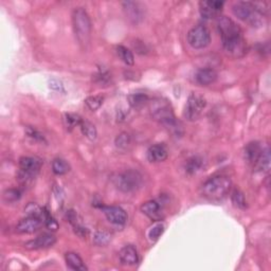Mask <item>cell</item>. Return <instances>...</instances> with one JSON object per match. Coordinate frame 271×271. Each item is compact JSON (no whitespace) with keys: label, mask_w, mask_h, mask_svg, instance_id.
<instances>
[{"label":"cell","mask_w":271,"mask_h":271,"mask_svg":"<svg viewBox=\"0 0 271 271\" xmlns=\"http://www.w3.org/2000/svg\"><path fill=\"white\" fill-rule=\"evenodd\" d=\"M232 181L227 175L218 174L210 177L201 186V194L212 201L222 200L231 191Z\"/></svg>","instance_id":"obj_1"},{"label":"cell","mask_w":271,"mask_h":271,"mask_svg":"<svg viewBox=\"0 0 271 271\" xmlns=\"http://www.w3.org/2000/svg\"><path fill=\"white\" fill-rule=\"evenodd\" d=\"M72 27L79 44L86 48L91 37V20L85 9L76 8L72 12Z\"/></svg>","instance_id":"obj_2"},{"label":"cell","mask_w":271,"mask_h":271,"mask_svg":"<svg viewBox=\"0 0 271 271\" xmlns=\"http://www.w3.org/2000/svg\"><path fill=\"white\" fill-rule=\"evenodd\" d=\"M232 12L234 16L249 23L251 27H262L266 22V16L256 10L253 2L238 1L233 4Z\"/></svg>","instance_id":"obj_3"},{"label":"cell","mask_w":271,"mask_h":271,"mask_svg":"<svg viewBox=\"0 0 271 271\" xmlns=\"http://www.w3.org/2000/svg\"><path fill=\"white\" fill-rule=\"evenodd\" d=\"M150 114L156 120L166 126L167 128L177 130V121L174 116L171 105L163 100H155L150 104Z\"/></svg>","instance_id":"obj_4"},{"label":"cell","mask_w":271,"mask_h":271,"mask_svg":"<svg viewBox=\"0 0 271 271\" xmlns=\"http://www.w3.org/2000/svg\"><path fill=\"white\" fill-rule=\"evenodd\" d=\"M112 181L118 190L124 193H131L141 188L142 175L136 170H126L114 176Z\"/></svg>","instance_id":"obj_5"},{"label":"cell","mask_w":271,"mask_h":271,"mask_svg":"<svg viewBox=\"0 0 271 271\" xmlns=\"http://www.w3.org/2000/svg\"><path fill=\"white\" fill-rule=\"evenodd\" d=\"M207 106V101L202 95L196 92H192L184 107L183 116L188 121H196L201 116L204 108Z\"/></svg>","instance_id":"obj_6"},{"label":"cell","mask_w":271,"mask_h":271,"mask_svg":"<svg viewBox=\"0 0 271 271\" xmlns=\"http://www.w3.org/2000/svg\"><path fill=\"white\" fill-rule=\"evenodd\" d=\"M188 43L194 49H203L211 43L210 30L203 25L192 28L188 33Z\"/></svg>","instance_id":"obj_7"},{"label":"cell","mask_w":271,"mask_h":271,"mask_svg":"<svg viewBox=\"0 0 271 271\" xmlns=\"http://www.w3.org/2000/svg\"><path fill=\"white\" fill-rule=\"evenodd\" d=\"M217 28L222 41L235 38L243 35L242 29L230 17L219 16L217 20Z\"/></svg>","instance_id":"obj_8"},{"label":"cell","mask_w":271,"mask_h":271,"mask_svg":"<svg viewBox=\"0 0 271 271\" xmlns=\"http://www.w3.org/2000/svg\"><path fill=\"white\" fill-rule=\"evenodd\" d=\"M224 1H217V0H204L199 2V12L200 15L204 19H213V18L219 17L222 8H224Z\"/></svg>","instance_id":"obj_9"},{"label":"cell","mask_w":271,"mask_h":271,"mask_svg":"<svg viewBox=\"0 0 271 271\" xmlns=\"http://www.w3.org/2000/svg\"><path fill=\"white\" fill-rule=\"evenodd\" d=\"M124 13L126 15L127 19L135 23H139L143 20L144 15H145V10L140 2H135V1H125L122 3Z\"/></svg>","instance_id":"obj_10"},{"label":"cell","mask_w":271,"mask_h":271,"mask_svg":"<svg viewBox=\"0 0 271 271\" xmlns=\"http://www.w3.org/2000/svg\"><path fill=\"white\" fill-rule=\"evenodd\" d=\"M101 210L103 211L107 220L113 225L122 226L127 221V213L124 209L117 206H101Z\"/></svg>","instance_id":"obj_11"},{"label":"cell","mask_w":271,"mask_h":271,"mask_svg":"<svg viewBox=\"0 0 271 271\" xmlns=\"http://www.w3.org/2000/svg\"><path fill=\"white\" fill-rule=\"evenodd\" d=\"M56 243V237L51 233H44L36 238L29 240L25 244V248L28 250H37V249H46L52 247Z\"/></svg>","instance_id":"obj_12"},{"label":"cell","mask_w":271,"mask_h":271,"mask_svg":"<svg viewBox=\"0 0 271 271\" xmlns=\"http://www.w3.org/2000/svg\"><path fill=\"white\" fill-rule=\"evenodd\" d=\"M41 167V161L33 157H21L19 159V168L22 173L35 177Z\"/></svg>","instance_id":"obj_13"},{"label":"cell","mask_w":271,"mask_h":271,"mask_svg":"<svg viewBox=\"0 0 271 271\" xmlns=\"http://www.w3.org/2000/svg\"><path fill=\"white\" fill-rule=\"evenodd\" d=\"M41 227V219L35 216H28L21 219L16 226V231L18 233H34Z\"/></svg>","instance_id":"obj_14"},{"label":"cell","mask_w":271,"mask_h":271,"mask_svg":"<svg viewBox=\"0 0 271 271\" xmlns=\"http://www.w3.org/2000/svg\"><path fill=\"white\" fill-rule=\"evenodd\" d=\"M119 258H120V262L124 265H128V266H134V265H136L138 262H139L138 251L136 249V247L132 245L124 246L119 252Z\"/></svg>","instance_id":"obj_15"},{"label":"cell","mask_w":271,"mask_h":271,"mask_svg":"<svg viewBox=\"0 0 271 271\" xmlns=\"http://www.w3.org/2000/svg\"><path fill=\"white\" fill-rule=\"evenodd\" d=\"M217 80V72L212 68L199 69L195 74V81L201 86H209Z\"/></svg>","instance_id":"obj_16"},{"label":"cell","mask_w":271,"mask_h":271,"mask_svg":"<svg viewBox=\"0 0 271 271\" xmlns=\"http://www.w3.org/2000/svg\"><path fill=\"white\" fill-rule=\"evenodd\" d=\"M167 149L163 144H155L147 149L146 157L149 162L157 163L164 161L167 158Z\"/></svg>","instance_id":"obj_17"},{"label":"cell","mask_w":271,"mask_h":271,"mask_svg":"<svg viewBox=\"0 0 271 271\" xmlns=\"http://www.w3.org/2000/svg\"><path fill=\"white\" fill-rule=\"evenodd\" d=\"M263 148L261 147L260 143L258 142H250L246 145L245 150H244V156L245 160L248 162L249 164L253 165L256 163L257 159L260 158V156L262 154Z\"/></svg>","instance_id":"obj_18"},{"label":"cell","mask_w":271,"mask_h":271,"mask_svg":"<svg viewBox=\"0 0 271 271\" xmlns=\"http://www.w3.org/2000/svg\"><path fill=\"white\" fill-rule=\"evenodd\" d=\"M141 212L152 219H158L161 216V207L156 200H148L141 206Z\"/></svg>","instance_id":"obj_19"},{"label":"cell","mask_w":271,"mask_h":271,"mask_svg":"<svg viewBox=\"0 0 271 271\" xmlns=\"http://www.w3.org/2000/svg\"><path fill=\"white\" fill-rule=\"evenodd\" d=\"M65 261L67 266L72 270H80V271H86L87 267L84 264L82 257L75 253V252H67L65 254Z\"/></svg>","instance_id":"obj_20"},{"label":"cell","mask_w":271,"mask_h":271,"mask_svg":"<svg viewBox=\"0 0 271 271\" xmlns=\"http://www.w3.org/2000/svg\"><path fill=\"white\" fill-rule=\"evenodd\" d=\"M203 166V160L200 157H198V156H193V157L186 160L184 164V170L188 175H196L198 172L202 171Z\"/></svg>","instance_id":"obj_21"},{"label":"cell","mask_w":271,"mask_h":271,"mask_svg":"<svg viewBox=\"0 0 271 271\" xmlns=\"http://www.w3.org/2000/svg\"><path fill=\"white\" fill-rule=\"evenodd\" d=\"M254 168L261 172H268L270 168V150L269 148H265L262 150L260 158L257 159L254 164Z\"/></svg>","instance_id":"obj_22"},{"label":"cell","mask_w":271,"mask_h":271,"mask_svg":"<svg viewBox=\"0 0 271 271\" xmlns=\"http://www.w3.org/2000/svg\"><path fill=\"white\" fill-rule=\"evenodd\" d=\"M127 101L132 108H141L148 102V96L145 93L136 92L127 96Z\"/></svg>","instance_id":"obj_23"},{"label":"cell","mask_w":271,"mask_h":271,"mask_svg":"<svg viewBox=\"0 0 271 271\" xmlns=\"http://www.w3.org/2000/svg\"><path fill=\"white\" fill-rule=\"evenodd\" d=\"M116 52L118 54V56L120 57V59H121L124 64H126L127 66H132L135 64V56L128 48H126L122 45L117 46Z\"/></svg>","instance_id":"obj_24"},{"label":"cell","mask_w":271,"mask_h":271,"mask_svg":"<svg viewBox=\"0 0 271 271\" xmlns=\"http://www.w3.org/2000/svg\"><path fill=\"white\" fill-rule=\"evenodd\" d=\"M80 128H81L82 134L85 136L86 138H88L89 140L93 141V140L96 139V137H98V130H96L94 124H92L91 122L88 121V120L83 119V121L80 125Z\"/></svg>","instance_id":"obj_25"},{"label":"cell","mask_w":271,"mask_h":271,"mask_svg":"<svg viewBox=\"0 0 271 271\" xmlns=\"http://www.w3.org/2000/svg\"><path fill=\"white\" fill-rule=\"evenodd\" d=\"M52 171L55 175L62 176L70 171V165L66 160L62 158H55L52 161Z\"/></svg>","instance_id":"obj_26"},{"label":"cell","mask_w":271,"mask_h":271,"mask_svg":"<svg viewBox=\"0 0 271 271\" xmlns=\"http://www.w3.org/2000/svg\"><path fill=\"white\" fill-rule=\"evenodd\" d=\"M83 121V119L76 113H72V112H67L64 114V122L66 127L69 131H71L76 126H80L81 123Z\"/></svg>","instance_id":"obj_27"},{"label":"cell","mask_w":271,"mask_h":271,"mask_svg":"<svg viewBox=\"0 0 271 271\" xmlns=\"http://www.w3.org/2000/svg\"><path fill=\"white\" fill-rule=\"evenodd\" d=\"M231 200L234 207H236L238 209H246L247 208V201L244 193L242 191H239L238 189H235L231 194Z\"/></svg>","instance_id":"obj_28"},{"label":"cell","mask_w":271,"mask_h":271,"mask_svg":"<svg viewBox=\"0 0 271 271\" xmlns=\"http://www.w3.org/2000/svg\"><path fill=\"white\" fill-rule=\"evenodd\" d=\"M103 102H104V96L91 95V96H88V98L85 100V104L90 110L95 111L103 105Z\"/></svg>","instance_id":"obj_29"},{"label":"cell","mask_w":271,"mask_h":271,"mask_svg":"<svg viewBox=\"0 0 271 271\" xmlns=\"http://www.w3.org/2000/svg\"><path fill=\"white\" fill-rule=\"evenodd\" d=\"M131 143V138L128 132L123 131L121 134H119L114 140V144H116L117 148L119 149H126Z\"/></svg>","instance_id":"obj_30"},{"label":"cell","mask_w":271,"mask_h":271,"mask_svg":"<svg viewBox=\"0 0 271 271\" xmlns=\"http://www.w3.org/2000/svg\"><path fill=\"white\" fill-rule=\"evenodd\" d=\"M163 232H164V225L162 224V222H157V224H155L149 229L148 238L152 240V242H155V240H157L162 235V233Z\"/></svg>","instance_id":"obj_31"},{"label":"cell","mask_w":271,"mask_h":271,"mask_svg":"<svg viewBox=\"0 0 271 271\" xmlns=\"http://www.w3.org/2000/svg\"><path fill=\"white\" fill-rule=\"evenodd\" d=\"M21 197V192L18 189H9L3 193V200L8 203L19 200Z\"/></svg>","instance_id":"obj_32"},{"label":"cell","mask_w":271,"mask_h":271,"mask_svg":"<svg viewBox=\"0 0 271 271\" xmlns=\"http://www.w3.org/2000/svg\"><path fill=\"white\" fill-rule=\"evenodd\" d=\"M25 211L29 216H35V217L44 219V216H45L44 208L38 207L36 203H29L26 207Z\"/></svg>","instance_id":"obj_33"},{"label":"cell","mask_w":271,"mask_h":271,"mask_svg":"<svg viewBox=\"0 0 271 271\" xmlns=\"http://www.w3.org/2000/svg\"><path fill=\"white\" fill-rule=\"evenodd\" d=\"M110 239H111V235L109 233H107L105 231H98L93 236L94 244L99 245V246L107 245L110 242Z\"/></svg>","instance_id":"obj_34"},{"label":"cell","mask_w":271,"mask_h":271,"mask_svg":"<svg viewBox=\"0 0 271 271\" xmlns=\"http://www.w3.org/2000/svg\"><path fill=\"white\" fill-rule=\"evenodd\" d=\"M44 213H45L44 221H45V224H46V227L48 229H50L51 231H56L57 229H58L57 221L53 218V216L50 214L49 211H48L45 208H44Z\"/></svg>","instance_id":"obj_35"},{"label":"cell","mask_w":271,"mask_h":271,"mask_svg":"<svg viewBox=\"0 0 271 271\" xmlns=\"http://www.w3.org/2000/svg\"><path fill=\"white\" fill-rule=\"evenodd\" d=\"M26 134L28 135L29 138H31L34 141L37 142H45V137L40 134L39 131H37L36 129H34L33 127H27L26 129Z\"/></svg>","instance_id":"obj_36"},{"label":"cell","mask_w":271,"mask_h":271,"mask_svg":"<svg viewBox=\"0 0 271 271\" xmlns=\"http://www.w3.org/2000/svg\"><path fill=\"white\" fill-rule=\"evenodd\" d=\"M110 79H111V77H110V75H109V73H108V72L101 71V72H99L98 74L94 75L95 82L98 83V84H100L101 86L102 85H106V84L109 83Z\"/></svg>","instance_id":"obj_37"},{"label":"cell","mask_w":271,"mask_h":271,"mask_svg":"<svg viewBox=\"0 0 271 271\" xmlns=\"http://www.w3.org/2000/svg\"><path fill=\"white\" fill-rule=\"evenodd\" d=\"M50 88L53 90H56V91H64V86L62 82H59L57 80H51L50 81Z\"/></svg>","instance_id":"obj_38"}]
</instances>
